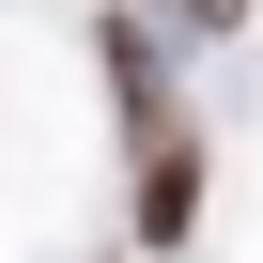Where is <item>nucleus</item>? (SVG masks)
<instances>
[{
	"mask_svg": "<svg viewBox=\"0 0 263 263\" xmlns=\"http://www.w3.org/2000/svg\"><path fill=\"white\" fill-rule=\"evenodd\" d=\"M108 78H124V108H140V248H186V217H201V140L155 108V47H140V31L108 47Z\"/></svg>",
	"mask_w": 263,
	"mask_h": 263,
	"instance_id": "f257e3e1",
	"label": "nucleus"
}]
</instances>
